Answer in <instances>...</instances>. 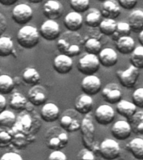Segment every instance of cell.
<instances>
[{"label":"cell","instance_id":"cell-1","mask_svg":"<svg viewBox=\"0 0 143 160\" xmlns=\"http://www.w3.org/2000/svg\"><path fill=\"white\" fill-rule=\"evenodd\" d=\"M40 37V33L37 28L32 25H24L18 31L17 41L21 47L30 49L39 43Z\"/></svg>","mask_w":143,"mask_h":160},{"label":"cell","instance_id":"cell-2","mask_svg":"<svg viewBox=\"0 0 143 160\" xmlns=\"http://www.w3.org/2000/svg\"><path fill=\"white\" fill-rule=\"evenodd\" d=\"M100 63L96 54L87 53L80 58L77 63L79 72L85 75L94 74L100 69Z\"/></svg>","mask_w":143,"mask_h":160},{"label":"cell","instance_id":"cell-3","mask_svg":"<svg viewBox=\"0 0 143 160\" xmlns=\"http://www.w3.org/2000/svg\"><path fill=\"white\" fill-rule=\"evenodd\" d=\"M99 152L104 159H115L120 154V144L115 140L105 138L100 142Z\"/></svg>","mask_w":143,"mask_h":160},{"label":"cell","instance_id":"cell-4","mask_svg":"<svg viewBox=\"0 0 143 160\" xmlns=\"http://www.w3.org/2000/svg\"><path fill=\"white\" fill-rule=\"evenodd\" d=\"M116 73L120 84L126 88H132L137 82L140 75L139 68L132 64H130L127 69L124 71H118Z\"/></svg>","mask_w":143,"mask_h":160},{"label":"cell","instance_id":"cell-5","mask_svg":"<svg viewBox=\"0 0 143 160\" xmlns=\"http://www.w3.org/2000/svg\"><path fill=\"white\" fill-rule=\"evenodd\" d=\"M33 18V10L29 5L19 3L12 10V18L18 24L24 25L30 22Z\"/></svg>","mask_w":143,"mask_h":160},{"label":"cell","instance_id":"cell-6","mask_svg":"<svg viewBox=\"0 0 143 160\" xmlns=\"http://www.w3.org/2000/svg\"><path fill=\"white\" fill-rule=\"evenodd\" d=\"M80 129L83 135V142L88 149H92L95 137V127L92 122L91 116L86 114V117L80 123Z\"/></svg>","mask_w":143,"mask_h":160},{"label":"cell","instance_id":"cell-7","mask_svg":"<svg viewBox=\"0 0 143 160\" xmlns=\"http://www.w3.org/2000/svg\"><path fill=\"white\" fill-rule=\"evenodd\" d=\"M40 33L43 38L47 41L57 39L60 34V25L55 20L48 19L40 26Z\"/></svg>","mask_w":143,"mask_h":160},{"label":"cell","instance_id":"cell-8","mask_svg":"<svg viewBox=\"0 0 143 160\" xmlns=\"http://www.w3.org/2000/svg\"><path fill=\"white\" fill-rule=\"evenodd\" d=\"M80 87L84 93L93 96L97 94L101 89V81L94 74L85 75L81 81Z\"/></svg>","mask_w":143,"mask_h":160},{"label":"cell","instance_id":"cell-9","mask_svg":"<svg viewBox=\"0 0 143 160\" xmlns=\"http://www.w3.org/2000/svg\"><path fill=\"white\" fill-rule=\"evenodd\" d=\"M115 111L109 104H101L95 112V121L100 125H108L115 119Z\"/></svg>","mask_w":143,"mask_h":160},{"label":"cell","instance_id":"cell-10","mask_svg":"<svg viewBox=\"0 0 143 160\" xmlns=\"http://www.w3.org/2000/svg\"><path fill=\"white\" fill-rule=\"evenodd\" d=\"M43 12L48 19L56 20L62 17L64 7L59 0H48L43 6Z\"/></svg>","mask_w":143,"mask_h":160},{"label":"cell","instance_id":"cell-11","mask_svg":"<svg viewBox=\"0 0 143 160\" xmlns=\"http://www.w3.org/2000/svg\"><path fill=\"white\" fill-rule=\"evenodd\" d=\"M131 127L130 122L125 120H118L112 125L110 132L116 140H125L131 134Z\"/></svg>","mask_w":143,"mask_h":160},{"label":"cell","instance_id":"cell-12","mask_svg":"<svg viewBox=\"0 0 143 160\" xmlns=\"http://www.w3.org/2000/svg\"><path fill=\"white\" fill-rule=\"evenodd\" d=\"M54 68L60 74H67L72 70L73 60L69 55L61 53L54 58Z\"/></svg>","mask_w":143,"mask_h":160},{"label":"cell","instance_id":"cell-13","mask_svg":"<svg viewBox=\"0 0 143 160\" xmlns=\"http://www.w3.org/2000/svg\"><path fill=\"white\" fill-rule=\"evenodd\" d=\"M102 97L105 102L115 104L122 99V92L117 84L108 83L102 89Z\"/></svg>","mask_w":143,"mask_h":160},{"label":"cell","instance_id":"cell-14","mask_svg":"<svg viewBox=\"0 0 143 160\" xmlns=\"http://www.w3.org/2000/svg\"><path fill=\"white\" fill-rule=\"evenodd\" d=\"M102 17L115 19L120 14V6L115 0H105L101 5Z\"/></svg>","mask_w":143,"mask_h":160},{"label":"cell","instance_id":"cell-15","mask_svg":"<svg viewBox=\"0 0 143 160\" xmlns=\"http://www.w3.org/2000/svg\"><path fill=\"white\" fill-rule=\"evenodd\" d=\"M47 92L42 86L35 85L28 92V100L34 106H40L44 104L47 99Z\"/></svg>","mask_w":143,"mask_h":160},{"label":"cell","instance_id":"cell-16","mask_svg":"<svg viewBox=\"0 0 143 160\" xmlns=\"http://www.w3.org/2000/svg\"><path fill=\"white\" fill-rule=\"evenodd\" d=\"M100 65L105 68H110L115 66L118 62L117 52L111 48H105L100 50L98 53Z\"/></svg>","mask_w":143,"mask_h":160},{"label":"cell","instance_id":"cell-17","mask_svg":"<svg viewBox=\"0 0 143 160\" xmlns=\"http://www.w3.org/2000/svg\"><path fill=\"white\" fill-rule=\"evenodd\" d=\"M93 99L91 96L86 93H83L76 98L75 101V108L79 113L88 114L93 109Z\"/></svg>","mask_w":143,"mask_h":160},{"label":"cell","instance_id":"cell-18","mask_svg":"<svg viewBox=\"0 0 143 160\" xmlns=\"http://www.w3.org/2000/svg\"><path fill=\"white\" fill-rule=\"evenodd\" d=\"M64 24L67 29L75 32L81 28L83 25V17L81 13L72 11L67 13L64 18Z\"/></svg>","mask_w":143,"mask_h":160},{"label":"cell","instance_id":"cell-19","mask_svg":"<svg viewBox=\"0 0 143 160\" xmlns=\"http://www.w3.org/2000/svg\"><path fill=\"white\" fill-rule=\"evenodd\" d=\"M41 118L47 122H55L60 116V109L57 105L53 102H47L43 105L40 112Z\"/></svg>","mask_w":143,"mask_h":160},{"label":"cell","instance_id":"cell-20","mask_svg":"<svg viewBox=\"0 0 143 160\" xmlns=\"http://www.w3.org/2000/svg\"><path fill=\"white\" fill-rule=\"evenodd\" d=\"M115 47L116 49L121 54H130L135 48V40L129 35L123 36L115 40Z\"/></svg>","mask_w":143,"mask_h":160},{"label":"cell","instance_id":"cell-21","mask_svg":"<svg viewBox=\"0 0 143 160\" xmlns=\"http://www.w3.org/2000/svg\"><path fill=\"white\" fill-rule=\"evenodd\" d=\"M128 23L130 29L135 32H139L143 29V10H133L128 16Z\"/></svg>","mask_w":143,"mask_h":160},{"label":"cell","instance_id":"cell-22","mask_svg":"<svg viewBox=\"0 0 143 160\" xmlns=\"http://www.w3.org/2000/svg\"><path fill=\"white\" fill-rule=\"evenodd\" d=\"M136 110H137V107L133 102L121 99L117 102L116 111L120 116H123L125 118L130 119V117L136 112Z\"/></svg>","mask_w":143,"mask_h":160},{"label":"cell","instance_id":"cell-23","mask_svg":"<svg viewBox=\"0 0 143 160\" xmlns=\"http://www.w3.org/2000/svg\"><path fill=\"white\" fill-rule=\"evenodd\" d=\"M125 148L135 158L143 159V138L138 137L133 138L126 144Z\"/></svg>","mask_w":143,"mask_h":160},{"label":"cell","instance_id":"cell-24","mask_svg":"<svg viewBox=\"0 0 143 160\" xmlns=\"http://www.w3.org/2000/svg\"><path fill=\"white\" fill-rule=\"evenodd\" d=\"M28 101L29 100L27 98L25 97L24 95H23L21 92H13L10 98V108L13 109L17 110V111L24 110L27 106Z\"/></svg>","mask_w":143,"mask_h":160},{"label":"cell","instance_id":"cell-25","mask_svg":"<svg viewBox=\"0 0 143 160\" xmlns=\"http://www.w3.org/2000/svg\"><path fill=\"white\" fill-rule=\"evenodd\" d=\"M130 124L135 134L143 135V110L136 111L130 117Z\"/></svg>","mask_w":143,"mask_h":160},{"label":"cell","instance_id":"cell-26","mask_svg":"<svg viewBox=\"0 0 143 160\" xmlns=\"http://www.w3.org/2000/svg\"><path fill=\"white\" fill-rule=\"evenodd\" d=\"M13 47V42L9 37L0 36V57H8L12 54Z\"/></svg>","mask_w":143,"mask_h":160},{"label":"cell","instance_id":"cell-27","mask_svg":"<svg viewBox=\"0 0 143 160\" xmlns=\"http://www.w3.org/2000/svg\"><path fill=\"white\" fill-rule=\"evenodd\" d=\"M22 78L23 80H24L26 83L31 85L37 84L38 82L40 81V78H41L40 72H38L36 68L32 67L27 68L24 71Z\"/></svg>","mask_w":143,"mask_h":160},{"label":"cell","instance_id":"cell-28","mask_svg":"<svg viewBox=\"0 0 143 160\" xmlns=\"http://www.w3.org/2000/svg\"><path fill=\"white\" fill-rule=\"evenodd\" d=\"M61 127L68 132H75L80 128V122L69 115H64L60 119Z\"/></svg>","mask_w":143,"mask_h":160},{"label":"cell","instance_id":"cell-29","mask_svg":"<svg viewBox=\"0 0 143 160\" xmlns=\"http://www.w3.org/2000/svg\"><path fill=\"white\" fill-rule=\"evenodd\" d=\"M116 24L117 22L113 18H104V19L101 20L99 28L101 33L106 36H112V34L115 32V28H116Z\"/></svg>","mask_w":143,"mask_h":160},{"label":"cell","instance_id":"cell-30","mask_svg":"<svg viewBox=\"0 0 143 160\" xmlns=\"http://www.w3.org/2000/svg\"><path fill=\"white\" fill-rule=\"evenodd\" d=\"M14 80L7 74H0V93L8 94L14 88Z\"/></svg>","mask_w":143,"mask_h":160},{"label":"cell","instance_id":"cell-31","mask_svg":"<svg viewBox=\"0 0 143 160\" xmlns=\"http://www.w3.org/2000/svg\"><path fill=\"white\" fill-rule=\"evenodd\" d=\"M68 143V134L66 132H62L58 135L57 137L50 138L48 142V146L51 149H58L64 148Z\"/></svg>","mask_w":143,"mask_h":160},{"label":"cell","instance_id":"cell-32","mask_svg":"<svg viewBox=\"0 0 143 160\" xmlns=\"http://www.w3.org/2000/svg\"><path fill=\"white\" fill-rule=\"evenodd\" d=\"M130 64L134 65L139 69L143 68V46L135 47L130 53Z\"/></svg>","mask_w":143,"mask_h":160},{"label":"cell","instance_id":"cell-33","mask_svg":"<svg viewBox=\"0 0 143 160\" xmlns=\"http://www.w3.org/2000/svg\"><path fill=\"white\" fill-rule=\"evenodd\" d=\"M16 122V116L10 110H3L0 112V127L11 128Z\"/></svg>","mask_w":143,"mask_h":160},{"label":"cell","instance_id":"cell-34","mask_svg":"<svg viewBox=\"0 0 143 160\" xmlns=\"http://www.w3.org/2000/svg\"><path fill=\"white\" fill-rule=\"evenodd\" d=\"M101 18H102V15L100 11L97 9H91L85 17V23L90 28L99 27L102 20Z\"/></svg>","mask_w":143,"mask_h":160},{"label":"cell","instance_id":"cell-35","mask_svg":"<svg viewBox=\"0 0 143 160\" xmlns=\"http://www.w3.org/2000/svg\"><path fill=\"white\" fill-rule=\"evenodd\" d=\"M84 47H85V52L87 53H92V54L96 55L100 52V50L102 49L101 42L95 38H90L86 40Z\"/></svg>","mask_w":143,"mask_h":160},{"label":"cell","instance_id":"cell-36","mask_svg":"<svg viewBox=\"0 0 143 160\" xmlns=\"http://www.w3.org/2000/svg\"><path fill=\"white\" fill-rule=\"evenodd\" d=\"M130 30L131 29H130V27L128 22H117L115 32L112 34L113 39L116 40L119 38L129 35V33L130 32Z\"/></svg>","mask_w":143,"mask_h":160},{"label":"cell","instance_id":"cell-37","mask_svg":"<svg viewBox=\"0 0 143 160\" xmlns=\"http://www.w3.org/2000/svg\"><path fill=\"white\" fill-rule=\"evenodd\" d=\"M70 4L73 11L81 13L89 9L90 0H70Z\"/></svg>","mask_w":143,"mask_h":160},{"label":"cell","instance_id":"cell-38","mask_svg":"<svg viewBox=\"0 0 143 160\" xmlns=\"http://www.w3.org/2000/svg\"><path fill=\"white\" fill-rule=\"evenodd\" d=\"M8 128L0 127V148L7 147L12 142L13 136L12 132L7 130Z\"/></svg>","mask_w":143,"mask_h":160},{"label":"cell","instance_id":"cell-39","mask_svg":"<svg viewBox=\"0 0 143 160\" xmlns=\"http://www.w3.org/2000/svg\"><path fill=\"white\" fill-rule=\"evenodd\" d=\"M132 101L136 107L143 108V88H139L133 92Z\"/></svg>","mask_w":143,"mask_h":160},{"label":"cell","instance_id":"cell-40","mask_svg":"<svg viewBox=\"0 0 143 160\" xmlns=\"http://www.w3.org/2000/svg\"><path fill=\"white\" fill-rule=\"evenodd\" d=\"M20 128L19 129L21 131H27L31 128L32 124V121H31V118L29 115H24L23 117L20 118Z\"/></svg>","mask_w":143,"mask_h":160},{"label":"cell","instance_id":"cell-41","mask_svg":"<svg viewBox=\"0 0 143 160\" xmlns=\"http://www.w3.org/2000/svg\"><path fill=\"white\" fill-rule=\"evenodd\" d=\"M80 47L79 44L76 43H70L68 47L66 52L65 54L69 55L70 57H73V56H77L80 54Z\"/></svg>","mask_w":143,"mask_h":160},{"label":"cell","instance_id":"cell-42","mask_svg":"<svg viewBox=\"0 0 143 160\" xmlns=\"http://www.w3.org/2000/svg\"><path fill=\"white\" fill-rule=\"evenodd\" d=\"M137 2L138 0H118L120 7L126 10L133 9L137 4Z\"/></svg>","mask_w":143,"mask_h":160},{"label":"cell","instance_id":"cell-43","mask_svg":"<svg viewBox=\"0 0 143 160\" xmlns=\"http://www.w3.org/2000/svg\"><path fill=\"white\" fill-rule=\"evenodd\" d=\"M49 158L51 160L57 159V160H66L67 159V156L59 149L54 150L49 156Z\"/></svg>","mask_w":143,"mask_h":160},{"label":"cell","instance_id":"cell-44","mask_svg":"<svg viewBox=\"0 0 143 160\" xmlns=\"http://www.w3.org/2000/svg\"><path fill=\"white\" fill-rule=\"evenodd\" d=\"M2 160H23L22 156H20L19 153L14 152H5L4 154L1 157Z\"/></svg>","mask_w":143,"mask_h":160},{"label":"cell","instance_id":"cell-45","mask_svg":"<svg viewBox=\"0 0 143 160\" xmlns=\"http://www.w3.org/2000/svg\"><path fill=\"white\" fill-rule=\"evenodd\" d=\"M7 29V21L3 15L0 12V36H2Z\"/></svg>","mask_w":143,"mask_h":160},{"label":"cell","instance_id":"cell-46","mask_svg":"<svg viewBox=\"0 0 143 160\" xmlns=\"http://www.w3.org/2000/svg\"><path fill=\"white\" fill-rule=\"evenodd\" d=\"M82 159H88V160H94L95 159V155L93 153V152L90 149H86L84 151V153L81 156Z\"/></svg>","mask_w":143,"mask_h":160},{"label":"cell","instance_id":"cell-47","mask_svg":"<svg viewBox=\"0 0 143 160\" xmlns=\"http://www.w3.org/2000/svg\"><path fill=\"white\" fill-rule=\"evenodd\" d=\"M7 106V101L6 98L3 96V94L0 93V112H2L3 110L5 109V108Z\"/></svg>","mask_w":143,"mask_h":160},{"label":"cell","instance_id":"cell-48","mask_svg":"<svg viewBox=\"0 0 143 160\" xmlns=\"http://www.w3.org/2000/svg\"><path fill=\"white\" fill-rule=\"evenodd\" d=\"M18 2V0H0V3L3 6H11Z\"/></svg>","mask_w":143,"mask_h":160},{"label":"cell","instance_id":"cell-49","mask_svg":"<svg viewBox=\"0 0 143 160\" xmlns=\"http://www.w3.org/2000/svg\"><path fill=\"white\" fill-rule=\"evenodd\" d=\"M138 41L140 42V44L141 46H143V29L139 32V34H138Z\"/></svg>","mask_w":143,"mask_h":160},{"label":"cell","instance_id":"cell-50","mask_svg":"<svg viewBox=\"0 0 143 160\" xmlns=\"http://www.w3.org/2000/svg\"><path fill=\"white\" fill-rule=\"evenodd\" d=\"M30 2H33V3H39V2H41L43 0H29Z\"/></svg>","mask_w":143,"mask_h":160},{"label":"cell","instance_id":"cell-51","mask_svg":"<svg viewBox=\"0 0 143 160\" xmlns=\"http://www.w3.org/2000/svg\"><path fill=\"white\" fill-rule=\"evenodd\" d=\"M97 1H100V2H104L105 0H97Z\"/></svg>","mask_w":143,"mask_h":160},{"label":"cell","instance_id":"cell-52","mask_svg":"<svg viewBox=\"0 0 143 160\" xmlns=\"http://www.w3.org/2000/svg\"><path fill=\"white\" fill-rule=\"evenodd\" d=\"M0 72H1V69H0Z\"/></svg>","mask_w":143,"mask_h":160}]
</instances>
